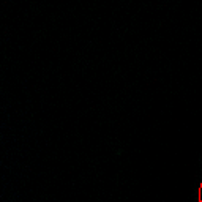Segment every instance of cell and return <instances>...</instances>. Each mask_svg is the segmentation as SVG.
Here are the masks:
<instances>
[]
</instances>
